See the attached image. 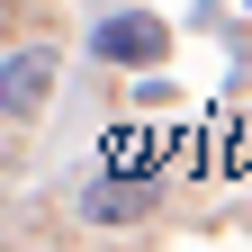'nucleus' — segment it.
<instances>
[{
    "mask_svg": "<svg viewBox=\"0 0 252 252\" xmlns=\"http://www.w3.org/2000/svg\"><path fill=\"white\" fill-rule=\"evenodd\" d=\"M153 198H162L153 171H99V180L72 189V216H81V225H144Z\"/></svg>",
    "mask_w": 252,
    "mask_h": 252,
    "instance_id": "1",
    "label": "nucleus"
},
{
    "mask_svg": "<svg viewBox=\"0 0 252 252\" xmlns=\"http://www.w3.org/2000/svg\"><path fill=\"white\" fill-rule=\"evenodd\" d=\"M90 54H99V63H126V72H144V63L171 54V27L153 18V9H108L99 27H90Z\"/></svg>",
    "mask_w": 252,
    "mask_h": 252,
    "instance_id": "2",
    "label": "nucleus"
},
{
    "mask_svg": "<svg viewBox=\"0 0 252 252\" xmlns=\"http://www.w3.org/2000/svg\"><path fill=\"white\" fill-rule=\"evenodd\" d=\"M45 90H54V45H18V54H9V72H0L9 117H36V108H45Z\"/></svg>",
    "mask_w": 252,
    "mask_h": 252,
    "instance_id": "3",
    "label": "nucleus"
}]
</instances>
